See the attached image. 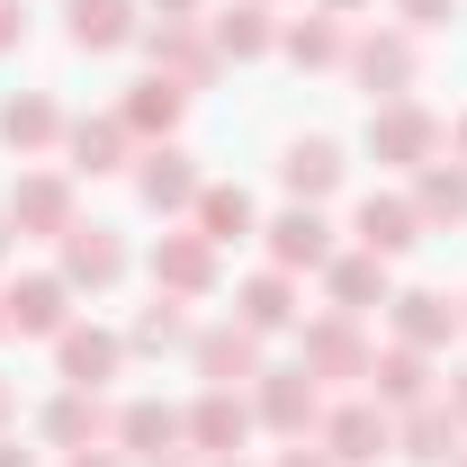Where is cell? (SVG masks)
Returning a JSON list of instances; mask_svg holds the SVG:
<instances>
[{
    "label": "cell",
    "instance_id": "obj_1",
    "mask_svg": "<svg viewBox=\"0 0 467 467\" xmlns=\"http://www.w3.org/2000/svg\"><path fill=\"white\" fill-rule=\"evenodd\" d=\"M342 72L368 90V109H378V99H413V81H422V36H413V27H359Z\"/></svg>",
    "mask_w": 467,
    "mask_h": 467
},
{
    "label": "cell",
    "instance_id": "obj_13",
    "mask_svg": "<svg viewBox=\"0 0 467 467\" xmlns=\"http://www.w3.org/2000/svg\"><path fill=\"white\" fill-rule=\"evenodd\" d=\"M126 279V234L117 225H72L63 234V288H117Z\"/></svg>",
    "mask_w": 467,
    "mask_h": 467
},
{
    "label": "cell",
    "instance_id": "obj_43",
    "mask_svg": "<svg viewBox=\"0 0 467 467\" xmlns=\"http://www.w3.org/2000/svg\"><path fill=\"white\" fill-rule=\"evenodd\" d=\"M9 413H18V396H9V378H0V431H9Z\"/></svg>",
    "mask_w": 467,
    "mask_h": 467
},
{
    "label": "cell",
    "instance_id": "obj_45",
    "mask_svg": "<svg viewBox=\"0 0 467 467\" xmlns=\"http://www.w3.org/2000/svg\"><path fill=\"white\" fill-rule=\"evenodd\" d=\"M144 467H189V459H180V450H171V459H144Z\"/></svg>",
    "mask_w": 467,
    "mask_h": 467
},
{
    "label": "cell",
    "instance_id": "obj_2",
    "mask_svg": "<svg viewBox=\"0 0 467 467\" xmlns=\"http://www.w3.org/2000/svg\"><path fill=\"white\" fill-rule=\"evenodd\" d=\"M315 450L333 467H378L396 450V413L378 405V396H342V405H324V422H315Z\"/></svg>",
    "mask_w": 467,
    "mask_h": 467
},
{
    "label": "cell",
    "instance_id": "obj_17",
    "mask_svg": "<svg viewBox=\"0 0 467 467\" xmlns=\"http://www.w3.org/2000/svg\"><path fill=\"white\" fill-rule=\"evenodd\" d=\"M387 315H396V342H413V350H441V342H459V333H467L450 288H396V296H387Z\"/></svg>",
    "mask_w": 467,
    "mask_h": 467
},
{
    "label": "cell",
    "instance_id": "obj_6",
    "mask_svg": "<svg viewBox=\"0 0 467 467\" xmlns=\"http://www.w3.org/2000/svg\"><path fill=\"white\" fill-rule=\"evenodd\" d=\"M9 234H46V243H63V234L81 225V207H72V171H18V189H9Z\"/></svg>",
    "mask_w": 467,
    "mask_h": 467
},
{
    "label": "cell",
    "instance_id": "obj_36",
    "mask_svg": "<svg viewBox=\"0 0 467 467\" xmlns=\"http://www.w3.org/2000/svg\"><path fill=\"white\" fill-rule=\"evenodd\" d=\"M279 467H333V459H324L315 441H296V450H279Z\"/></svg>",
    "mask_w": 467,
    "mask_h": 467
},
{
    "label": "cell",
    "instance_id": "obj_14",
    "mask_svg": "<svg viewBox=\"0 0 467 467\" xmlns=\"http://www.w3.org/2000/svg\"><path fill=\"white\" fill-rule=\"evenodd\" d=\"M117 459H171L180 441H189V422H180V405H162V396H135V405H117Z\"/></svg>",
    "mask_w": 467,
    "mask_h": 467
},
{
    "label": "cell",
    "instance_id": "obj_20",
    "mask_svg": "<svg viewBox=\"0 0 467 467\" xmlns=\"http://www.w3.org/2000/svg\"><path fill=\"white\" fill-rule=\"evenodd\" d=\"M342 144L333 135H288V153H279V180H288V198L296 207H315V198H333L342 189Z\"/></svg>",
    "mask_w": 467,
    "mask_h": 467
},
{
    "label": "cell",
    "instance_id": "obj_41",
    "mask_svg": "<svg viewBox=\"0 0 467 467\" xmlns=\"http://www.w3.org/2000/svg\"><path fill=\"white\" fill-rule=\"evenodd\" d=\"M450 413H459V422H467V368H459V387H450Z\"/></svg>",
    "mask_w": 467,
    "mask_h": 467
},
{
    "label": "cell",
    "instance_id": "obj_4",
    "mask_svg": "<svg viewBox=\"0 0 467 467\" xmlns=\"http://www.w3.org/2000/svg\"><path fill=\"white\" fill-rule=\"evenodd\" d=\"M252 422H270L279 441H315V422H324V378H306V359H296V368H261V378H252Z\"/></svg>",
    "mask_w": 467,
    "mask_h": 467
},
{
    "label": "cell",
    "instance_id": "obj_19",
    "mask_svg": "<svg viewBox=\"0 0 467 467\" xmlns=\"http://www.w3.org/2000/svg\"><path fill=\"white\" fill-rule=\"evenodd\" d=\"M153 288L162 296H207L216 288V243L189 225V234H162L153 243Z\"/></svg>",
    "mask_w": 467,
    "mask_h": 467
},
{
    "label": "cell",
    "instance_id": "obj_21",
    "mask_svg": "<svg viewBox=\"0 0 467 467\" xmlns=\"http://www.w3.org/2000/svg\"><path fill=\"white\" fill-rule=\"evenodd\" d=\"M180 422H189V450H207V459H234V450L252 441V405H243L234 387H207Z\"/></svg>",
    "mask_w": 467,
    "mask_h": 467
},
{
    "label": "cell",
    "instance_id": "obj_39",
    "mask_svg": "<svg viewBox=\"0 0 467 467\" xmlns=\"http://www.w3.org/2000/svg\"><path fill=\"white\" fill-rule=\"evenodd\" d=\"M0 467H36V459H27V450H18V441H0Z\"/></svg>",
    "mask_w": 467,
    "mask_h": 467
},
{
    "label": "cell",
    "instance_id": "obj_26",
    "mask_svg": "<svg viewBox=\"0 0 467 467\" xmlns=\"http://www.w3.org/2000/svg\"><path fill=\"white\" fill-rule=\"evenodd\" d=\"M63 36H72L81 55H117V46H135L144 27H135V0H63Z\"/></svg>",
    "mask_w": 467,
    "mask_h": 467
},
{
    "label": "cell",
    "instance_id": "obj_38",
    "mask_svg": "<svg viewBox=\"0 0 467 467\" xmlns=\"http://www.w3.org/2000/svg\"><path fill=\"white\" fill-rule=\"evenodd\" d=\"M72 467H117V450H72Z\"/></svg>",
    "mask_w": 467,
    "mask_h": 467
},
{
    "label": "cell",
    "instance_id": "obj_16",
    "mask_svg": "<svg viewBox=\"0 0 467 467\" xmlns=\"http://www.w3.org/2000/svg\"><path fill=\"white\" fill-rule=\"evenodd\" d=\"M261 243H270V270H288V279L333 261V225H324V207H288V216H270Z\"/></svg>",
    "mask_w": 467,
    "mask_h": 467
},
{
    "label": "cell",
    "instance_id": "obj_18",
    "mask_svg": "<svg viewBox=\"0 0 467 467\" xmlns=\"http://www.w3.org/2000/svg\"><path fill=\"white\" fill-rule=\"evenodd\" d=\"M368 396L387 413H413V405H431L441 387H431V350H413V342H396V350H378L368 359Z\"/></svg>",
    "mask_w": 467,
    "mask_h": 467
},
{
    "label": "cell",
    "instance_id": "obj_15",
    "mask_svg": "<svg viewBox=\"0 0 467 467\" xmlns=\"http://www.w3.org/2000/svg\"><path fill=\"white\" fill-rule=\"evenodd\" d=\"M189 359H198L207 387H252V378H261V333H252V324H207V333L189 342Z\"/></svg>",
    "mask_w": 467,
    "mask_h": 467
},
{
    "label": "cell",
    "instance_id": "obj_29",
    "mask_svg": "<svg viewBox=\"0 0 467 467\" xmlns=\"http://www.w3.org/2000/svg\"><path fill=\"white\" fill-rule=\"evenodd\" d=\"M234 324H252L261 342H270V333H288V324H296V279H288V270L243 279V288H234Z\"/></svg>",
    "mask_w": 467,
    "mask_h": 467
},
{
    "label": "cell",
    "instance_id": "obj_37",
    "mask_svg": "<svg viewBox=\"0 0 467 467\" xmlns=\"http://www.w3.org/2000/svg\"><path fill=\"white\" fill-rule=\"evenodd\" d=\"M153 9H162V18H198L207 0H153Z\"/></svg>",
    "mask_w": 467,
    "mask_h": 467
},
{
    "label": "cell",
    "instance_id": "obj_11",
    "mask_svg": "<svg viewBox=\"0 0 467 467\" xmlns=\"http://www.w3.org/2000/svg\"><path fill=\"white\" fill-rule=\"evenodd\" d=\"M55 368H63V387H109L117 368H126V333H109V324H63L55 333Z\"/></svg>",
    "mask_w": 467,
    "mask_h": 467
},
{
    "label": "cell",
    "instance_id": "obj_9",
    "mask_svg": "<svg viewBox=\"0 0 467 467\" xmlns=\"http://www.w3.org/2000/svg\"><path fill=\"white\" fill-rule=\"evenodd\" d=\"M198 189H207V180H198V162H189L180 144H144V153H135V198H144L153 216H189Z\"/></svg>",
    "mask_w": 467,
    "mask_h": 467
},
{
    "label": "cell",
    "instance_id": "obj_47",
    "mask_svg": "<svg viewBox=\"0 0 467 467\" xmlns=\"http://www.w3.org/2000/svg\"><path fill=\"white\" fill-rule=\"evenodd\" d=\"M450 467H467V450H459V459H450Z\"/></svg>",
    "mask_w": 467,
    "mask_h": 467
},
{
    "label": "cell",
    "instance_id": "obj_42",
    "mask_svg": "<svg viewBox=\"0 0 467 467\" xmlns=\"http://www.w3.org/2000/svg\"><path fill=\"white\" fill-rule=\"evenodd\" d=\"M315 9H333V18H350V9H368V0H315Z\"/></svg>",
    "mask_w": 467,
    "mask_h": 467
},
{
    "label": "cell",
    "instance_id": "obj_27",
    "mask_svg": "<svg viewBox=\"0 0 467 467\" xmlns=\"http://www.w3.org/2000/svg\"><path fill=\"white\" fill-rule=\"evenodd\" d=\"M126 126H135V144H171V126L180 117H189V90H180L171 72H144V81H135V90H126Z\"/></svg>",
    "mask_w": 467,
    "mask_h": 467
},
{
    "label": "cell",
    "instance_id": "obj_3",
    "mask_svg": "<svg viewBox=\"0 0 467 467\" xmlns=\"http://www.w3.org/2000/svg\"><path fill=\"white\" fill-rule=\"evenodd\" d=\"M441 144H450V126L422 109V99H378V109H368V153H378V162H396V171L441 162Z\"/></svg>",
    "mask_w": 467,
    "mask_h": 467
},
{
    "label": "cell",
    "instance_id": "obj_30",
    "mask_svg": "<svg viewBox=\"0 0 467 467\" xmlns=\"http://www.w3.org/2000/svg\"><path fill=\"white\" fill-rule=\"evenodd\" d=\"M279 55H288L296 72H342V55H350V27L333 18V9H315V18L279 27Z\"/></svg>",
    "mask_w": 467,
    "mask_h": 467
},
{
    "label": "cell",
    "instance_id": "obj_33",
    "mask_svg": "<svg viewBox=\"0 0 467 467\" xmlns=\"http://www.w3.org/2000/svg\"><path fill=\"white\" fill-rule=\"evenodd\" d=\"M189 342H198V333H189V296H162V288L126 324V350H189Z\"/></svg>",
    "mask_w": 467,
    "mask_h": 467
},
{
    "label": "cell",
    "instance_id": "obj_5",
    "mask_svg": "<svg viewBox=\"0 0 467 467\" xmlns=\"http://www.w3.org/2000/svg\"><path fill=\"white\" fill-rule=\"evenodd\" d=\"M296 350H306V378H333V387H368V333H359V315H315V324H296Z\"/></svg>",
    "mask_w": 467,
    "mask_h": 467
},
{
    "label": "cell",
    "instance_id": "obj_32",
    "mask_svg": "<svg viewBox=\"0 0 467 467\" xmlns=\"http://www.w3.org/2000/svg\"><path fill=\"white\" fill-rule=\"evenodd\" d=\"M413 207H422V225H467V162H422Z\"/></svg>",
    "mask_w": 467,
    "mask_h": 467
},
{
    "label": "cell",
    "instance_id": "obj_22",
    "mask_svg": "<svg viewBox=\"0 0 467 467\" xmlns=\"http://www.w3.org/2000/svg\"><path fill=\"white\" fill-rule=\"evenodd\" d=\"M459 441H467V422L450 413V396H431V405L396 413V450H405L413 467H450V459H459Z\"/></svg>",
    "mask_w": 467,
    "mask_h": 467
},
{
    "label": "cell",
    "instance_id": "obj_23",
    "mask_svg": "<svg viewBox=\"0 0 467 467\" xmlns=\"http://www.w3.org/2000/svg\"><path fill=\"white\" fill-rule=\"evenodd\" d=\"M63 126H72V117H63L55 99H46V90H18V99H0V144H9L18 162L55 153V144H63Z\"/></svg>",
    "mask_w": 467,
    "mask_h": 467
},
{
    "label": "cell",
    "instance_id": "obj_7",
    "mask_svg": "<svg viewBox=\"0 0 467 467\" xmlns=\"http://www.w3.org/2000/svg\"><path fill=\"white\" fill-rule=\"evenodd\" d=\"M135 46L153 55V72H171L180 90H207V81H216V63H225V55H216V36H207L198 18H162V27H144Z\"/></svg>",
    "mask_w": 467,
    "mask_h": 467
},
{
    "label": "cell",
    "instance_id": "obj_10",
    "mask_svg": "<svg viewBox=\"0 0 467 467\" xmlns=\"http://www.w3.org/2000/svg\"><path fill=\"white\" fill-rule=\"evenodd\" d=\"M350 234H359V252H378V261H405L413 243H422V207L413 198H396V189H368L359 198V216H350Z\"/></svg>",
    "mask_w": 467,
    "mask_h": 467
},
{
    "label": "cell",
    "instance_id": "obj_25",
    "mask_svg": "<svg viewBox=\"0 0 467 467\" xmlns=\"http://www.w3.org/2000/svg\"><path fill=\"white\" fill-rule=\"evenodd\" d=\"M36 431H46V441H55V450H99V441H109V431H117V413L99 405V396H90V387H63L55 405L36 413Z\"/></svg>",
    "mask_w": 467,
    "mask_h": 467
},
{
    "label": "cell",
    "instance_id": "obj_46",
    "mask_svg": "<svg viewBox=\"0 0 467 467\" xmlns=\"http://www.w3.org/2000/svg\"><path fill=\"white\" fill-rule=\"evenodd\" d=\"M459 324H467V296H459Z\"/></svg>",
    "mask_w": 467,
    "mask_h": 467
},
{
    "label": "cell",
    "instance_id": "obj_12",
    "mask_svg": "<svg viewBox=\"0 0 467 467\" xmlns=\"http://www.w3.org/2000/svg\"><path fill=\"white\" fill-rule=\"evenodd\" d=\"M63 153H72V171H90V180H109V171H135V126L126 117H72L63 126Z\"/></svg>",
    "mask_w": 467,
    "mask_h": 467
},
{
    "label": "cell",
    "instance_id": "obj_49",
    "mask_svg": "<svg viewBox=\"0 0 467 467\" xmlns=\"http://www.w3.org/2000/svg\"><path fill=\"white\" fill-rule=\"evenodd\" d=\"M0 333H9V315H0Z\"/></svg>",
    "mask_w": 467,
    "mask_h": 467
},
{
    "label": "cell",
    "instance_id": "obj_44",
    "mask_svg": "<svg viewBox=\"0 0 467 467\" xmlns=\"http://www.w3.org/2000/svg\"><path fill=\"white\" fill-rule=\"evenodd\" d=\"M9 243H18V234H9V216H0V261H9Z\"/></svg>",
    "mask_w": 467,
    "mask_h": 467
},
{
    "label": "cell",
    "instance_id": "obj_40",
    "mask_svg": "<svg viewBox=\"0 0 467 467\" xmlns=\"http://www.w3.org/2000/svg\"><path fill=\"white\" fill-rule=\"evenodd\" d=\"M450 162H467V117H459V126H450Z\"/></svg>",
    "mask_w": 467,
    "mask_h": 467
},
{
    "label": "cell",
    "instance_id": "obj_8",
    "mask_svg": "<svg viewBox=\"0 0 467 467\" xmlns=\"http://www.w3.org/2000/svg\"><path fill=\"white\" fill-rule=\"evenodd\" d=\"M0 315H9V333L55 342L63 324H72V288H63V270H27V279H9V288H0Z\"/></svg>",
    "mask_w": 467,
    "mask_h": 467
},
{
    "label": "cell",
    "instance_id": "obj_34",
    "mask_svg": "<svg viewBox=\"0 0 467 467\" xmlns=\"http://www.w3.org/2000/svg\"><path fill=\"white\" fill-rule=\"evenodd\" d=\"M396 9H405L413 36H441V27H459V18H467V0H396Z\"/></svg>",
    "mask_w": 467,
    "mask_h": 467
},
{
    "label": "cell",
    "instance_id": "obj_48",
    "mask_svg": "<svg viewBox=\"0 0 467 467\" xmlns=\"http://www.w3.org/2000/svg\"><path fill=\"white\" fill-rule=\"evenodd\" d=\"M216 467H243V459H216Z\"/></svg>",
    "mask_w": 467,
    "mask_h": 467
},
{
    "label": "cell",
    "instance_id": "obj_28",
    "mask_svg": "<svg viewBox=\"0 0 467 467\" xmlns=\"http://www.w3.org/2000/svg\"><path fill=\"white\" fill-rule=\"evenodd\" d=\"M207 36H216V55H225V63H252V55L279 46V18H270V0H234V9L207 18Z\"/></svg>",
    "mask_w": 467,
    "mask_h": 467
},
{
    "label": "cell",
    "instance_id": "obj_24",
    "mask_svg": "<svg viewBox=\"0 0 467 467\" xmlns=\"http://www.w3.org/2000/svg\"><path fill=\"white\" fill-rule=\"evenodd\" d=\"M396 261H378V252H333L324 261V288H333V315H368V306H387L396 279H387Z\"/></svg>",
    "mask_w": 467,
    "mask_h": 467
},
{
    "label": "cell",
    "instance_id": "obj_31",
    "mask_svg": "<svg viewBox=\"0 0 467 467\" xmlns=\"http://www.w3.org/2000/svg\"><path fill=\"white\" fill-rule=\"evenodd\" d=\"M189 225L207 234V243H243V234H261V216H252V189L207 180V189H198V207H189Z\"/></svg>",
    "mask_w": 467,
    "mask_h": 467
},
{
    "label": "cell",
    "instance_id": "obj_35",
    "mask_svg": "<svg viewBox=\"0 0 467 467\" xmlns=\"http://www.w3.org/2000/svg\"><path fill=\"white\" fill-rule=\"evenodd\" d=\"M9 46H27V9H18V0H0V55H9Z\"/></svg>",
    "mask_w": 467,
    "mask_h": 467
}]
</instances>
